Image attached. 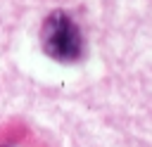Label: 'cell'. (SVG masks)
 I'll return each mask as SVG.
<instances>
[{"mask_svg":"<svg viewBox=\"0 0 152 147\" xmlns=\"http://www.w3.org/2000/svg\"><path fill=\"white\" fill-rule=\"evenodd\" d=\"M40 45L48 57H52L62 64L78 62L83 55L81 28L64 9H55L45 17V21L40 26Z\"/></svg>","mask_w":152,"mask_h":147,"instance_id":"obj_1","label":"cell"}]
</instances>
